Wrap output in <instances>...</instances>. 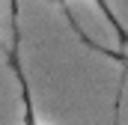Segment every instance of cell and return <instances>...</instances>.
<instances>
[{
    "mask_svg": "<svg viewBox=\"0 0 128 125\" xmlns=\"http://www.w3.org/2000/svg\"><path fill=\"white\" fill-rule=\"evenodd\" d=\"M92 3H96V9H98V12L104 15V21L110 24V30L116 33V39H119V45H122V48H128V30H125V24L119 21V15L113 12V6H110V0H92Z\"/></svg>",
    "mask_w": 128,
    "mask_h": 125,
    "instance_id": "6da1fadb",
    "label": "cell"
},
{
    "mask_svg": "<svg viewBox=\"0 0 128 125\" xmlns=\"http://www.w3.org/2000/svg\"><path fill=\"white\" fill-rule=\"evenodd\" d=\"M12 30H18V0H12Z\"/></svg>",
    "mask_w": 128,
    "mask_h": 125,
    "instance_id": "7a4b0ae2",
    "label": "cell"
}]
</instances>
